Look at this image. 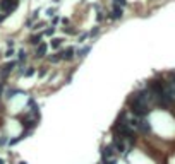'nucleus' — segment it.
I'll list each match as a JSON object with an SVG mask.
<instances>
[{
    "label": "nucleus",
    "mask_w": 175,
    "mask_h": 164,
    "mask_svg": "<svg viewBox=\"0 0 175 164\" xmlns=\"http://www.w3.org/2000/svg\"><path fill=\"white\" fill-rule=\"evenodd\" d=\"M43 26H45V22H36V24L33 26V29H41Z\"/></svg>",
    "instance_id": "4be33fe9"
},
{
    "label": "nucleus",
    "mask_w": 175,
    "mask_h": 164,
    "mask_svg": "<svg viewBox=\"0 0 175 164\" xmlns=\"http://www.w3.org/2000/svg\"><path fill=\"white\" fill-rule=\"evenodd\" d=\"M98 33H100V27H98V26H95V27H93V29L89 31V36H91V38H95V36H96Z\"/></svg>",
    "instance_id": "f3484780"
},
{
    "label": "nucleus",
    "mask_w": 175,
    "mask_h": 164,
    "mask_svg": "<svg viewBox=\"0 0 175 164\" xmlns=\"http://www.w3.org/2000/svg\"><path fill=\"white\" fill-rule=\"evenodd\" d=\"M113 156H115V149H113L112 144H108V145H105V147L101 149V163H107V161H110V159H115Z\"/></svg>",
    "instance_id": "7ed1b4c3"
},
{
    "label": "nucleus",
    "mask_w": 175,
    "mask_h": 164,
    "mask_svg": "<svg viewBox=\"0 0 175 164\" xmlns=\"http://www.w3.org/2000/svg\"><path fill=\"white\" fill-rule=\"evenodd\" d=\"M88 38H89V33H81V34L77 36V43H79V44H84V41H86Z\"/></svg>",
    "instance_id": "4468645a"
},
{
    "label": "nucleus",
    "mask_w": 175,
    "mask_h": 164,
    "mask_svg": "<svg viewBox=\"0 0 175 164\" xmlns=\"http://www.w3.org/2000/svg\"><path fill=\"white\" fill-rule=\"evenodd\" d=\"M62 24H64V26H69V19L64 17V19H62Z\"/></svg>",
    "instance_id": "bb28decb"
},
{
    "label": "nucleus",
    "mask_w": 175,
    "mask_h": 164,
    "mask_svg": "<svg viewBox=\"0 0 175 164\" xmlns=\"http://www.w3.org/2000/svg\"><path fill=\"white\" fill-rule=\"evenodd\" d=\"M12 55H14V50H12V48H10V50H9V51H7V53H5V56H12Z\"/></svg>",
    "instance_id": "a878e982"
},
{
    "label": "nucleus",
    "mask_w": 175,
    "mask_h": 164,
    "mask_svg": "<svg viewBox=\"0 0 175 164\" xmlns=\"http://www.w3.org/2000/svg\"><path fill=\"white\" fill-rule=\"evenodd\" d=\"M115 2V5H119V7H124L125 3H127V0H113Z\"/></svg>",
    "instance_id": "aec40b11"
},
{
    "label": "nucleus",
    "mask_w": 175,
    "mask_h": 164,
    "mask_svg": "<svg viewBox=\"0 0 175 164\" xmlns=\"http://www.w3.org/2000/svg\"><path fill=\"white\" fill-rule=\"evenodd\" d=\"M64 31H65L67 34H76V33H77V31H76L72 26H69V27H64Z\"/></svg>",
    "instance_id": "6ab92c4d"
},
{
    "label": "nucleus",
    "mask_w": 175,
    "mask_h": 164,
    "mask_svg": "<svg viewBox=\"0 0 175 164\" xmlns=\"http://www.w3.org/2000/svg\"><path fill=\"white\" fill-rule=\"evenodd\" d=\"M43 75H46V68H45V67L40 70V77H43Z\"/></svg>",
    "instance_id": "393cba45"
},
{
    "label": "nucleus",
    "mask_w": 175,
    "mask_h": 164,
    "mask_svg": "<svg viewBox=\"0 0 175 164\" xmlns=\"http://www.w3.org/2000/svg\"><path fill=\"white\" fill-rule=\"evenodd\" d=\"M53 34H55V27H53V26H50V27H46V29L43 31V36H50V38H52Z\"/></svg>",
    "instance_id": "2eb2a0df"
},
{
    "label": "nucleus",
    "mask_w": 175,
    "mask_h": 164,
    "mask_svg": "<svg viewBox=\"0 0 175 164\" xmlns=\"http://www.w3.org/2000/svg\"><path fill=\"white\" fill-rule=\"evenodd\" d=\"M89 50H91L89 46H82V48H79V50L76 51V55H77V56H86V55L89 53Z\"/></svg>",
    "instance_id": "f8f14e48"
},
{
    "label": "nucleus",
    "mask_w": 175,
    "mask_h": 164,
    "mask_svg": "<svg viewBox=\"0 0 175 164\" xmlns=\"http://www.w3.org/2000/svg\"><path fill=\"white\" fill-rule=\"evenodd\" d=\"M129 123L134 127V130H136L137 133H143V135H150V133H151V123H150L146 118L134 116V118H129Z\"/></svg>",
    "instance_id": "f257e3e1"
},
{
    "label": "nucleus",
    "mask_w": 175,
    "mask_h": 164,
    "mask_svg": "<svg viewBox=\"0 0 175 164\" xmlns=\"http://www.w3.org/2000/svg\"><path fill=\"white\" fill-rule=\"evenodd\" d=\"M38 118L40 116H36V115H33V113H27L21 122H22V127L26 128V130H33L36 125H38Z\"/></svg>",
    "instance_id": "f03ea898"
},
{
    "label": "nucleus",
    "mask_w": 175,
    "mask_h": 164,
    "mask_svg": "<svg viewBox=\"0 0 175 164\" xmlns=\"http://www.w3.org/2000/svg\"><path fill=\"white\" fill-rule=\"evenodd\" d=\"M122 15H124V9L122 7H119V5H113V9H112V12H110V19H113V21H119V19H122Z\"/></svg>",
    "instance_id": "39448f33"
},
{
    "label": "nucleus",
    "mask_w": 175,
    "mask_h": 164,
    "mask_svg": "<svg viewBox=\"0 0 175 164\" xmlns=\"http://www.w3.org/2000/svg\"><path fill=\"white\" fill-rule=\"evenodd\" d=\"M2 9H3L5 14H10L12 10L17 9V0H3L2 2Z\"/></svg>",
    "instance_id": "20e7f679"
},
{
    "label": "nucleus",
    "mask_w": 175,
    "mask_h": 164,
    "mask_svg": "<svg viewBox=\"0 0 175 164\" xmlns=\"http://www.w3.org/2000/svg\"><path fill=\"white\" fill-rule=\"evenodd\" d=\"M14 67H15V62H10V63H7V65H3L2 67V70H0V77L2 79H5L12 70H14Z\"/></svg>",
    "instance_id": "6e6552de"
},
{
    "label": "nucleus",
    "mask_w": 175,
    "mask_h": 164,
    "mask_svg": "<svg viewBox=\"0 0 175 164\" xmlns=\"http://www.w3.org/2000/svg\"><path fill=\"white\" fill-rule=\"evenodd\" d=\"M41 38H43V33H38V34H33V36L29 38V43H31V44H36V46H38V44L41 43Z\"/></svg>",
    "instance_id": "9d476101"
},
{
    "label": "nucleus",
    "mask_w": 175,
    "mask_h": 164,
    "mask_svg": "<svg viewBox=\"0 0 175 164\" xmlns=\"http://www.w3.org/2000/svg\"><path fill=\"white\" fill-rule=\"evenodd\" d=\"M62 43H64V39H62V38H52L50 46H52L53 50H57V48H60V46H62Z\"/></svg>",
    "instance_id": "9b49d317"
},
{
    "label": "nucleus",
    "mask_w": 175,
    "mask_h": 164,
    "mask_svg": "<svg viewBox=\"0 0 175 164\" xmlns=\"http://www.w3.org/2000/svg\"><path fill=\"white\" fill-rule=\"evenodd\" d=\"M46 51H48V44L46 43H40L36 46V58H43L46 55Z\"/></svg>",
    "instance_id": "1a4fd4ad"
},
{
    "label": "nucleus",
    "mask_w": 175,
    "mask_h": 164,
    "mask_svg": "<svg viewBox=\"0 0 175 164\" xmlns=\"http://www.w3.org/2000/svg\"><path fill=\"white\" fill-rule=\"evenodd\" d=\"M46 15H48V17H53V15H55V9H48V10H46Z\"/></svg>",
    "instance_id": "412c9836"
},
{
    "label": "nucleus",
    "mask_w": 175,
    "mask_h": 164,
    "mask_svg": "<svg viewBox=\"0 0 175 164\" xmlns=\"http://www.w3.org/2000/svg\"><path fill=\"white\" fill-rule=\"evenodd\" d=\"M34 72H36V70H34V67H29V68L24 72V75H26V77H31V75H34Z\"/></svg>",
    "instance_id": "a211bd4d"
},
{
    "label": "nucleus",
    "mask_w": 175,
    "mask_h": 164,
    "mask_svg": "<svg viewBox=\"0 0 175 164\" xmlns=\"http://www.w3.org/2000/svg\"><path fill=\"white\" fill-rule=\"evenodd\" d=\"M0 164H3V161H2V159H0Z\"/></svg>",
    "instance_id": "c85d7f7f"
},
{
    "label": "nucleus",
    "mask_w": 175,
    "mask_h": 164,
    "mask_svg": "<svg viewBox=\"0 0 175 164\" xmlns=\"http://www.w3.org/2000/svg\"><path fill=\"white\" fill-rule=\"evenodd\" d=\"M60 60H62V58H60V53H53V55L48 56V62H50V63H58Z\"/></svg>",
    "instance_id": "ddd939ff"
},
{
    "label": "nucleus",
    "mask_w": 175,
    "mask_h": 164,
    "mask_svg": "<svg viewBox=\"0 0 175 164\" xmlns=\"http://www.w3.org/2000/svg\"><path fill=\"white\" fill-rule=\"evenodd\" d=\"M165 91H167L168 98H170V99L175 103V82H172V80H167V82H165Z\"/></svg>",
    "instance_id": "0eeeda50"
},
{
    "label": "nucleus",
    "mask_w": 175,
    "mask_h": 164,
    "mask_svg": "<svg viewBox=\"0 0 175 164\" xmlns=\"http://www.w3.org/2000/svg\"><path fill=\"white\" fill-rule=\"evenodd\" d=\"M98 9V7H96ZM96 19L98 21H103V12H100V9H98V15H96Z\"/></svg>",
    "instance_id": "5701e85b"
},
{
    "label": "nucleus",
    "mask_w": 175,
    "mask_h": 164,
    "mask_svg": "<svg viewBox=\"0 0 175 164\" xmlns=\"http://www.w3.org/2000/svg\"><path fill=\"white\" fill-rule=\"evenodd\" d=\"M17 55H19V63H24V62H26V58H27V53H26L24 50H21Z\"/></svg>",
    "instance_id": "dca6fc26"
},
{
    "label": "nucleus",
    "mask_w": 175,
    "mask_h": 164,
    "mask_svg": "<svg viewBox=\"0 0 175 164\" xmlns=\"http://www.w3.org/2000/svg\"><path fill=\"white\" fill-rule=\"evenodd\" d=\"M74 56H76V50L72 46H69V48H65V50L60 51V58L62 60H72Z\"/></svg>",
    "instance_id": "423d86ee"
},
{
    "label": "nucleus",
    "mask_w": 175,
    "mask_h": 164,
    "mask_svg": "<svg viewBox=\"0 0 175 164\" xmlns=\"http://www.w3.org/2000/svg\"><path fill=\"white\" fill-rule=\"evenodd\" d=\"M58 21H60V19H58V15H53V19H52V26H55Z\"/></svg>",
    "instance_id": "b1692460"
},
{
    "label": "nucleus",
    "mask_w": 175,
    "mask_h": 164,
    "mask_svg": "<svg viewBox=\"0 0 175 164\" xmlns=\"http://www.w3.org/2000/svg\"><path fill=\"white\" fill-rule=\"evenodd\" d=\"M19 164H27V163H26V161H21V163H19Z\"/></svg>",
    "instance_id": "cd10ccee"
}]
</instances>
